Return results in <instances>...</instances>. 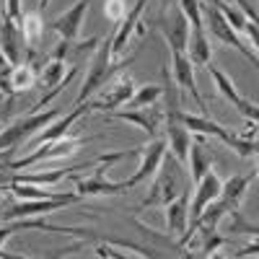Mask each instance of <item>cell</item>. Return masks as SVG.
<instances>
[{"label":"cell","instance_id":"obj_1","mask_svg":"<svg viewBox=\"0 0 259 259\" xmlns=\"http://www.w3.org/2000/svg\"><path fill=\"white\" fill-rule=\"evenodd\" d=\"M161 78H163V96H166V143L171 148V153H174V158L179 163H187V156H189V145H192V133L184 127L182 122V112L179 109V85L171 80V73L166 65H161Z\"/></svg>","mask_w":259,"mask_h":259},{"label":"cell","instance_id":"obj_2","mask_svg":"<svg viewBox=\"0 0 259 259\" xmlns=\"http://www.w3.org/2000/svg\"><path fill=\"white\" fill-rule=\"evenodd\" d=\"M182 122L192 135H205V138H218L223 145H228L231 150H236V156L241 158H251L254 148L259 138H251V133H233V130L218 124L215 119H210L207 114H189L182 112Z\"/></svg>","mask_w":259,"mask_h":259},{"label":"cell","instance_id":"obj_3","mask_svg":"<svg viewBox=\"0 0 259 259\" xmlns=\"http://www.w3.org/2000/svg\"><path fill=\"white\" fill-rule=\"evenodd\" d=\"M127 156H140V148L138 150H117L112 156H101L99 158V166L91 177H75V192L80 197H99V194H124V184L122 182H112L106 177V171H109L117 161L127 158Z\"/></svg>","mask_w":259,"mask_h":259},{"label":"cell","instance_id":"obj_4","mask_svg":"<svg viewBox=\"0 0 259 259\" xmlns=\"http://www.w3.org/2000/svg\"><path fill=\"white\" fill-rule=\"evenodd\" d=\"M202 18H205V31H207L210 39L221 41L223 47H231V50H236V52H241V55L254 65V68H256V73H259V55H256L251 47H246V41L233 31V26L226 21V16L215 8L212 3H202Z\"/></svg>","mask_w":259,"mask_h":259},{"label":"cell","instance_id":"obj_5","mask_svg":"<svg viewBox=\"0 0 259 259\" xmlns=\"http://www.w3.org/2000/svg\"><path fill=\"white\" fill-rule=\"evenodd\" d=\"M114 70H117V62L112 57V34H109L106 39H101V47H96V52H94V57L89 62V70H85V78H83V85L78 91L75 104L89 101L91 94H96L104 83H109Z\"/></svg>","mask_w":259,"mask_h":259},{"label":"cell","instance_id":"obj_6","mask_svg":"<svg viewBox=\"0 0 259 259\" xmlns=\"http://www.w3.org/2000/svg\"><path fill=\"white\" fill-rule=\"evenodd\" d=\"M62 112L60 109H45V112H29L26 117L16 119L13 124L0 130V153H8V150L18 148L24 140H29L31 135H36L39 130H47Z\"/></svg>","mask_w":259,"mask_h":259},{"label":"cell","instance_id":"obj_7","mask_svg":"<svg viewBox=\"0 0 259 259\" xmlns=\"http://www.w3.org/2000/svg\"><path fill=\"white\" fill-rule=\"evenodd\" d=\"M83 197L78 192H65L62 197L57 200H18L13 205H6L0 210V218L3 223H11V221H26V218H39V215H50V212H57L62 207H70V205H78Z\"/></svg>","mask_w":259,"mask_h":259},{"label":"cell","instance_id":"obj_8","mask_svg":"<svg viewBox=\"0 0 259 259\" xmlns=\"http://www.w3.org/2000/svg\"><path fill=\"white\" fill-rule=\"evenodd\" d=\"M85 140L78 138V135H65L55 143H47V145H39L36 150H31L29 156L24 158H16L8 163L11 171H18V168H29V166H36V163H50V161H62L73 153H78V148L83 145Z\"/></svg>","mask_w":259,"mask_h":259},{"label":"cell","instance_id":"obj_9","mask_svg":"<svg viewBox=\"0 0 259 259\" xmlns=\"http://www.w3.org/2000/svg\"><path fill=\"white\" fill-rule=\"evenodd\" d=\"M166 153H168L166 138L150 140L148 145H143V148H140V166H138V171H135L133 177L122 182L124 189H135V187H140V184H145V182L153 179L158 171H161L163 161H166Z\"/></svg>","mask_w":259,"mask_h":259},{"label":"cell","instance_id":"obj_10","mask_svg":"<svg viewBox=\"0 0 259 259\" xmlns=\"http://www.w3.org/2000/svg\"><path fill=\"white\" fill-rule=\"evenodd\" d=\"M158 29L166 39L168 50H184L187 52L189 21H187V16L182 13V8L177 3H171V11H168V6H163V13L158 16Z\"/></svg>","mask_w":259,"mask_h":259},{"label":"cell","instance_id":"obj_11","mask_svg":"<svg viewBox=\"0 0 259 259\" xmlns=\"http://www.w3.org/2000/svg\"><path fill=\"white\" fill-rule=\"evenodd\" d=\"M109 119H122V122H130L140 127L143 133L150 138V140H158L161 138V130L166 124V114L163 109H158V106H143V109H117L109 114Z\"/></svg>","mask_w":259,"mask_h":259},{"label":"cell","instance_id":"obj_12","mask_svg":"<svg viewBox=\"0 0 259 259\" xmlns=\"http://www.w3.org/2000/svg\"><path fill=\"white\" fill-rule=\"evenodd\" d=\"M24 52H26L24 29L0 11V60H6L8 65H21Z\"/></svg>","mask_w":259,"mask_h":259},{"label":"cell","instance_id":"obj_13","mask_svg":"<svg viewBox=\"0 0 259 259\" xmlns=\"http://www.w3.org/2000/svg\"><path fill=\"white\" fill-rule=\"evenodd\" d=\"M145 6H148V0H135L133 8L127 11V16L119 21V26H114V31H112V57L114 60L127 52V47H130V41H133L135 34H145L140 29V16H143Z\"/></svg>","mask_w":259,"mask_h":259},{"label":"cell","instance_id":"obj_14","mask_svg":"<svg viewBox=\"0 0 259 259\" xmlns=\"http://www.w3.org/2000/svg\"><path fill=\"white\" fill-rule=\"evenodd\" d=\"M168 52H171V73H174V83L194 99V104H197L200 109H202V114H205L207 106H205V99H202V94L197 89V78H194L192 60L187 57L184 50H168Z\"/></svg>","mask_w":259,"mask_h":259},{"label":"cell","instance_id":"obj_15","mask_svg":"<svg viewBox=\"0 0 259 259\" xmlns=\"http://www.w3.org/2000/svg\"><path fill=\"white\" fill-rule=\"evenodd\" d=\"M89 8H91V0H75L68 11L60 13V16L52 21L50 29H52L55 34H60L62 41H70V45H75V41L80 39L83 18H85V13H89Z\"/></svg>","mask_w":259,"mask_h":259},{"label":"cell","instance_id":"obj_16","mask_svg":"<svg viewBox=\"0 0 259 259\" xmlns=\"http://www.w3.org/2000/svg\"><path fill=\"white\" fill-rule=\"evenodd\" d=\"M135 96V80H133V75H127V73H122L109 89H106V94L101 96V99H94V101H89V106H91V112H117L119 106H124V104H130V99Z\"/></svg>","mask_w":259,"mask_h":259},{"label":"cell","instance_id":"obj_17","mask_svg":"<svg viewBox=\"0 0 259 259\" xmlns=\"http://www.w3.org/2000/svg\"><path fill=\"white\" fill-rule=\"evenodd\" d=\"M221 189H223V179L215 174V171H207V174L194 184V192H192L194 197H192V205H189V223L197 221L205 212V207H210L221 197Z\"/></svg>","mask_w":259,"mask_h":259},{"label":"cell","instance_id":"obj_18","mask_svg":"<svg viewBox=\"0 0 259 259\" xmlns=\"http://www.w3.org/2000/svg\"><path fill=\"white\" fill-rule=\"evenodd\" d=\"M182 189H184V187H179V174H177V168L158 171V174L153 177V187H150V194L143 200V207H148V205H163V207H166Z\"/></svg>","mask_w":259,"mask_h":259},{"label":"cell","instance_id":"obj_19","mask_svg":"<svg viewBox=\"0 0 259 259\" xmlns=\"http://www.w3.org/2000/svg\"><path fill=\"white\" fill-rule=\"evenodd\" d=\"M254 177H256V171H251V174H233V177H228V179L223 182L221 197L215 200V202L226 210V215L241 210V202H244V197H246V189H249V184H251Z\"/></svg>","mask_w":259,"mask_h":259},{"label":"cell","instance_id":"obj_20","mask_svg":"<svg viewBox=\"0 0 259 259\" xmlns=\"http://www.w3.org/2000/svg\"><path fill=\"white\" fill-rule=\"evenodd\" d=\"M189 197H192V189L184 187L177 197L166 205V228L174 236H179V239L189 228Z\"/></svg>","mask_w":259,"mask_h":259},{"label":"cell","instance_id":"obj_21","mask_svg":"<svg viewBox=\"0 0 259 259\" xmlns=\"http://www.w3.org/2000/svg\"><path fill=\"white\" fill-rule=\"evenodd\" d=\"M85 112H91V106H89V101H83V104H75L73 109L65 114V117H60V119H55L45 133H41L39 138H36V148L39 145H47V143H55V140H60V138H65V135H70V130H73V124L85 114Z\"/></svg>","mask_w":259,"mask_h":259},{"label":"cell","instance_id":"obj_22","mask_svg":"<svg viewBox=\"0 0 259 259\" xmlns=\"http://www.w3.org/2000/svg\"><path fill=\"white\" fill-rule=\"evenodd\" d=\"M187 163H189L192 184H197V182L207 174V171H212V156H210V150L205 148V135H192V145H189Z\"/></svg>","mask_w":259,"mask_h":259},{"label":"cell","instance_id":"obj_23","mask_svg":"<svg viewBox=\"0 0 259 259\" xmlns=\"http://www.w3.org/2000/svg\"><path fill=\"white\" fill-rule=\"evenodd\" d=\"M187 57L192 60L194 68H207V65L212 62V39L207 36L205 26L202 29H189Z\"/></svg>","mask_w":259,"mask_h":259},{"label":"cell","instance_id":"obj_24","mask_svg":"<svg viewBox=\"0 0 259 259\" xmlns=\"http://www.w3.org/2000/svg\"><path fill=\"white\" fill-rule=\"evenodd\" d=\"M78 70V68H75ZM73 70V73H75ZM73 73H68V62L65 60H60V57H50L47 62H45V68H41V75H39V80H41V85L45 89H50V94L52 91H62V85L70 80V75Z\"/></svg>","mask_w":259,"mask_h":259},{"label":"cell","instance_id":"obj_25","mask_svg":"<svg viewBox=\"0 0 259 259\" xmlns=\"http://www.w3.org/2000/svg\"><path fill=\"white\" fill-rule=\"evenodd\" d=\"M24 41H26V50L29 52H36V47L41 45V39H45V31H47V24L45 18H41V11H31L24 16Z\"/></svg>","mask_w":259,"mask_h":259},{"label":"cell","instance_id":"obj_26","mask_svg":"<svg viewBox=\"0 0 259 259\" xmlns=\"http://www.w3.org/2000/svg\"><path fill=\"white\" fill-rule=\"evenodd\" d=\"M161 96H163V85L145 83V85H140V89H135V96L130 99L127 109H143V106H153V104H158Z\"/></svg>","mask_w":259,"mask_h":259},{"label":"cell","instance_id":"obj_27","mask_svg":"<svg viewBox=\"0 0 259 259\" xmlns=\"http://www.w3.org/2000/svg\"><path fill=\"white\" fill-rule=\"evenodd\" d=\"M177 6L189 21V29H202L205 18H202V0H177Z\"/></svg>","mask_w":259,"mask_h":259},{"label":"cell","instance_id":"obj_28","mask_svg":"<svg viewBox=\"0 0 259 259\" xmlns=\"http://www.w3.org/2000/svg\"><path fill=\"white\" fill-rule=\"evenodd\" d=\"M127 0H106L104 3V16L109 18V24H119V21L127 16Z\"/></svg>","mask_w":259,"mask_h":259},{"label":"cell","instance_id":"obj_29","mask_svg":"<svg viewBox=\"0 0 259 259\" xmlns=\"http://www.w3.org/2000/svg\"><path fill=\"white\" fill-rule=\"evenodd\" d=\"M3 13H6L11 21H16L18 26H24V16H26V11H24V0H6Z\"/></svg>","mask_w":259,"mask_h":259},{"label":"cell","instance_id":"obj_30","mask_svg":"<svg viewBox=\"0 0 259 259\" xmlns=\"http://www.w3.org/2000/svg\"><path fill=\"white\" fill-rule=\"evenodd\" d=\"M236 109H239L249 122H254V124L259 127V104H254V101H249L246 96H241V101L236 104Z\"/></svg>","mask_w":259,"mask_h":259},{"label":"cell","instance_id":"obj_31","mask_svg":"<svg viewBox=\"0 0 259 259\" xmlns=\"http://www.w3.org/2000/svg\"><path fill=\"white\" fill-rule=\"evenodd\" d=\"M249 256H259V239L249 241L246 246H241L239 251L233 254V259H249Z\"/></svg>","mask_w":259,"mask_h":259},{"label":"cell","instance_id":"obj_32","mask_svg":"<svg viewBox=\"0 0 259 259\" xmlns=\"http://www.w3.org/2000/svg\"><path fill=\"white\" fill-rule=\"evenodd\" d=\"M75 249H80V244H73V246H65V249H57V251H52L47 259H62L65 254H70V251H75Z\"/></svg>","mask_w":259,"mask_h":259},{"label":"cell","instance_id":"obj_33","mask_svg":"<svg viewBox=\"0 0 259 259\" xmlns=\"http://www.w3.org/2000/svg\"><path fill=\"white\" fill-rule=\"evenodd\" d=\"M8 205V194H6V184L3 187H0V210H3Z\"/></svg>","mask_w":259,"mask_h":259},{"label":"cell","instance_id":"obj_34","mask_svg":"<svg viewBox=\"0 0 259 259\" xmlns=\"http://www.w3.org/2000/svg\"><path fill=\"white\" fill-rule=\"evenodd\" d=\"M47 6H50V0H39V3H36V11L45 13V11H47Z\"/></svg>","mask_w":259,"mask_h":259},{"label":"cell","instance_id":"obj_35","mask_svg":"<svg viewBox=\"0 0 259 259\" xmlns=\"http://www.w3.org/2000/svg\"><path fill=\"white\" fill-rule=\"evenodd\" d=\"M254 156H256V177H259V140H256V148H254Z\"/></svg>","mask_w":259,"mask_h":259},{"label":"cell","instance_id":"obj_36","mask_svg":"<svg viewBox=\"0 0 259 259\" xmlns=\"http://www.w3.org/2000/svg\"><path fill=\"white\" fill-rule=\"evenodd\" d=\"M207 259H226V256H221V254H218V251H215V254H210V256H207Z\"/></svg>","mask_w":259,"mask_h":259},{"label":"cell","instance_id":"obj_37","mask_svg":"<svg viewBox=\"0 0 259 259\" xmlns=\"http://www.w3.org/2000/svg\"><path fill=\"white\" fill-rule=\"evenodd\" d=\"M0 130H3V127H0Z\"/></svg>","mask_w":259,"mask_h":259}]
</instances>
